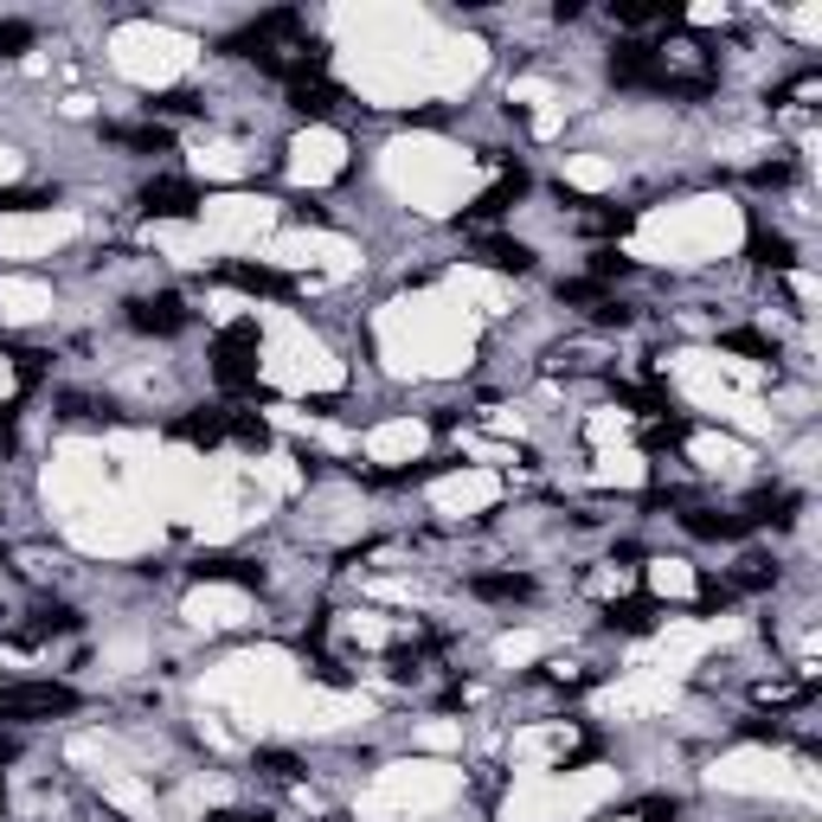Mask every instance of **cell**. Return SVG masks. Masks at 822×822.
I'll return each instance as SVG.
<instances>
[{"label": "cell", "mask_w": 822, "mask_h": 822, "mask_svg": "<svg viewBox=\"0 0 822 822\" xmlns=\"http://www.w3.org/2000/svg\"><path fill=\"white\" fill-rule=\"evenodd\" d=\"M212 379H219L225 393L258 386V322H232V328L212 341Z\"/></svg>", "instance_id": "1"}, {"label": "cell", "mask_w": 822, "mask_h": 822, "mask_svg": "<svg viewBox=\"0 0 822 822\" xmlns=\"http://www.w3.org/2000/svg\"><path fill=\"white\" fill-rule=\"evenodd\" d=\"M77 694L65 682H20L0 687V726H20V720H52V713H71Z\"/></svg>", "instance_id": "2"}, {"label": "cell", "mask_w": 822, "mask_h": 822, "mask_svg": "<svg viewBox=\"0 0 822 822\" xmlns=\"http://www.w3.org/2000/svg\"><path fill=\"white\" fill-rule=\"evenodd\" d=\"M187 322H194V315H187V302H180V296H167V289H161V296H136V302H129V328H141V335H180Z\"/></svg>", "instance_id": "3"}, {"label": "cell", "mask_w": 822, "mask_h": 822, "mask_svg": "<svg viewBox=\"0 0 822 822\" xmlns=\"http://www.w3.org/2000/svg\"><path fill=\"white\" fill-rule=\"evenodd\" d=\"M141 205H148L154 219H187V212L200 205V194H194L187 180H148V194H141Z\"/></svg>", "instance_id": "4"}, {"label": "cell", "mask_w": 822, "mask_h": 822, "mask_svg": "<svg viewBox=\"0 0 822 822\" xmlns=\"http://www.w3.org/2000/svg\"><path fill=\"white\" fill-rule=\"evenodd\" d=\"M470 591L476 598H495V605H527L534 598V578L527 572H482V578H470Z\"/></svg>", "instance_id": "5"}, {"label": "cell", "mask_w": 822, "mask_h": 822, "mask_svg": "<svg viewBox=\"0 0 822 822\" xmlns=\"http://www.w3.org/2000/svg\"><path fill=\"white\" fill-rule=\"evenodd\" d=\"M476 258L482 264H488V271H534V251H527V245H521V238H482L476 245Z\"/></svg>", "instance_id": "6"}, {"label": "cell", "mask_w": 822, "mask_h": 822, "mask_svg": "<svg viewBox=\"0 0 822 822\" xmlns=\"http://www.w3.org/2000/svg\"><path fill=\"white\" fill-rule=\"evenodd\" d=\"M225 276H232L238 289H251V296H283V289H289V283H283L276 271H264V264H232Z\"/></svg>", "instance_id": "7"}, {"label": "cell", "mask_w": 822, "mask_h": 822, "mask_svg": "<svg viewBox=\"0 0 822 822\" xmlns=\"http://www.w3.org/2000/svg\"><path fill=\"white\" fill-rule=\"evenodd\" d=\"M180 431H187V444H205V450H212V444L225 437V411H219V406H212V411H194Z\"/></svg>", "instance_id": "8"}, {"label": "cell", "mask_w": 822, "mask_h": 822, "mask_svg": "<svg viewBox=\"0 0 822 822\" xmlns=\"http://www.w3.org/2000/svg\"><path fill=\"white\" fill-rule=\"evenodd\" d=\"M110 141H123V148H141V154H154V148H167V129H154V123H136V129L110 123Z\"/></svg>", "instance_id": "9"}, {"label": "cell", "mask_w": 822, "mask_h": 822, "mask_svg": "<svg viewBox=\"0 0 822 822\" xmlns=\"http://www.w3.org/2000/svg\"><path fill=\"white\" fill-rule=\"evenodd\" d=\"M752 258L771 264V271H784V264H790V238H784V232H752Z\"/></svg>", "instance_id": "10"}, {"label": "cell", "mask_w": 822, "mask_h": 822, "mask_svg": "<svg viewBox=\"0 0 822 822\" xmlns=\"http://www.w3.org/2000/svg\"><path fill=\"white\" fill-rule=\"evenodd\" d=\"M26 39H33V26H20V20H7V26H0V52H20Z\"/></svg>", "instance_id": "11"}, {"label": "cell", "mask_w": 822, "mask_h": 822, "mask_svg": "<svg viewBox=\"0 0 822 822\" xmlns=\"http://www.w3.org/2000/svg\"><path fill=\"white\" fill-rule=\"evenodd\" d=\"M212 822H276L271 810H219Z\"/></svg>", "instance_id": "12"}]
</instances>
